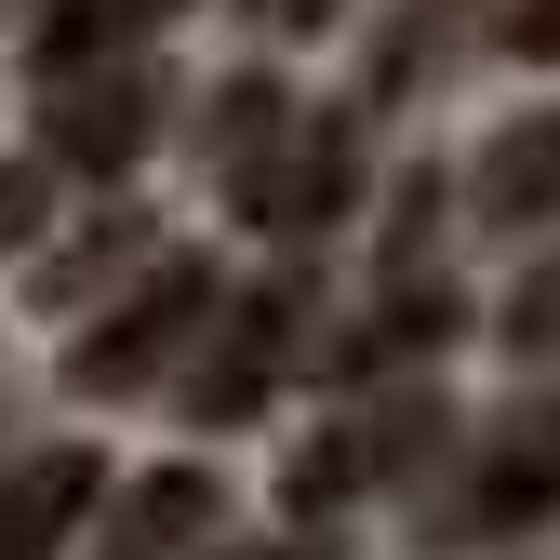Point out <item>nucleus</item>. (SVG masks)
Wrapping results in <instances>:
<instances>
[{"mask_svg": "<svg viewBox=\"0 0 560 560\" xmlns=\"http://www.w3.org/2000/svg\"><path fill=\"white\" fill-rule=\"evenodd\" d=\"M200 320H214V267H148L81 347H67V387H81V400H133V387H161L187 347H200Z\"/></svg>", "mask_w": 560, "mask_h": 560, "instance_id": "obj_1", "label": "nucleus"}, {"mask_svg": "<svg viewBox=\"0 0 560 560\" xmlns=\"http://www.w3.org/2000/svg\"><path fill=\"white\" fill-rule=\"evenodd\" d=\"M228 187H241V214H254L267 241H307V228H334L347 200H361V133H347V120H294V107H280L254 148L228 161Z\"/></svg>", "mask_w": 560, "mask_h": 560, "instance_id": "obj_2", "label": "nucleus"}, {"mask_svg": "<svg viewBox=\"0 0 560 560\" xmlns=\"http://www.w3.org/2000/svg\"><path fill=\"white\" fill-rule=\"evenodd\" d=\"M547 508H560V387L508 400L494 428L467 441V480L441 494V534H521V521H547Z\"/></svg>", "mask_w": 560, "mask_h": 560, "instance_id": "obj_3", "label": "nucleus"}, {"mask_svg": "<svg viewBox=\"0 0 560 560\" xmlns=\"http://www.w3.org/2000/svg\"><path fill=\"white\" fill-rule=\"evenodd\" d=\"M148 133H161V67H148V40L54 67V94H40V148H54V161L133 174V161H148Z\"/></svg>", "mask_w": 560, "mask_h": 560, "instance_id": "obj_4", "label": "nucleus"}, {"mask_svg": "<svg viewBox=\"0 0 560 560\" xmlns=\"http://www.w3.org/2000/svg\"><path fill=\"white\" fill-rule=\"evenodd\" d=\"M294 347H307V307L294 294H241L200 320V374H187V413L200 428H241V413H267V387L294 374Z\"/></svg>", "mask_w": 560, "mask_h": 560, "instance_id": "obj_5", "label": "nucleus"}, {"mask_svg": "<svg viewBox=\"0 0 560 560\" xmlns=\"http://www.w3.org/2000/svg\"><path fill=\"white\" fill-rule=\"evenodd\" d=\"M94 494H107V467H94L81 441L14 454V467H0V560H54L67 534L94 521Z\"/></svg>", "mask_w": 560, "mask_h": 560, "instance_id": "obj_6", "label": "nucleus"}, {"mask_svg": "<svg viewBox=\"0 0 560 560\" xmlns=\"http://www.w3.org/2000/svg\"><path fill=\"white\" fill-rule=\"evenodd\" d=\"M467 214L480 228H560V107H534V120H508L494 148H480V174H467Z\"/></svg>", "mask_w": 560, "mask_h": 560, "instance_id": "obj_7", "label": "nucleus"}, {"mask_svg": "<svg viewBox=\"0 0 560 560\" xmlns=\"http://www.w3.org/2000/svg\"><path fill=\"white\" fill-rule=\"evenodd\" d=\"M200 534H214V467H148L107 508V560H187Z\"/></svg>", "mask_w": 560, "mask_h": 560, "instance_id": "obj_8", "label": "nucleus"}, {"mask_svg": "<svg viewBox=\"0 0 560 560\" xmlns=\"http://www.w3.org/2000/svg\"><path fill=\"white\" fill-rule=\"evenodd\" d=\"M187 0H54L40 14V67H81V54H133L148 27H174Z\"/></svg>", "mask_w": 560, "mask_h": 560, "instance_id": "obj_9", "label": "nucleus"}, {"mask_svg": "<svg viewBox=\"0 0 560 560\" xmlns=\"http://www.w3.org/2000/svg\"><path fill=\"white\" fill-rule=\"evenodd\" d=\"M508 347L521 361H560V254H534V280L508 294Z\"/></svg>", "mask_w": 560, "mask_h": 560, "instance_id": "obj_10", "label": "nucleus"}, {"mask_svg": "<svg viewBox=\"0 0 560 560\" xmlns=\"http://www.w3.org/2000/svg\"><path fill=\"white\" fill-rule=\"evenodd\" d=\"M241 14H254V27H267V40H320V27H334V14H347V0H241Z\"/></svg>", "mask_w": 560, "mask_h": 560, "instance_id": "obj_11", "label": "nucleus"}, {"mask_svg": "<svg viewBox=\"0 0 560 560\" xmlns=\"http://www.w3.org/2000/svg\"><path fill=\"white\" fill-rule=\"evenodd\" d=\"M14 241H40V174L0 161V254H14Z\"/></svg>", "mask_w": 560, "mask_h": 560, "instance_id": "obj_12", "label": "nucleus"}, {"mask_svg": "<svg viewBox=\"0 0 560 560\" xmlns=\"http://www.w3.org/2000/svg\"><path fill=\"white\" fill-rule=\"evenodd\" d=\"M508 40H521V54H560V0H521V14H508Z\"/></svg>", "mask_w": 560, "mask_h": 560, "instance_id": "obj_13", "label": "nucleus"}, {"mask_svg": "<svg viewBox=\"0 0 560 560\" xmlns=\"http://www.w3.org/2000/svg\"><path fill=\"white\" fill-rule=\"evenodd\" d=\"M241 560H294V547H241Z\"/></svg>", "mask_w": 560, "mask_h": 560, "instance_id": "obj_14", "label": "nucleus"}]
</instances>
